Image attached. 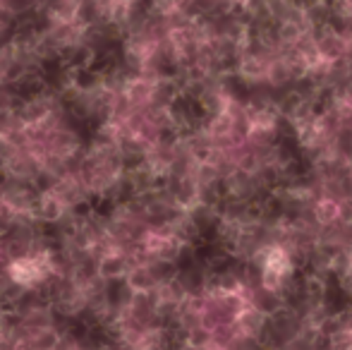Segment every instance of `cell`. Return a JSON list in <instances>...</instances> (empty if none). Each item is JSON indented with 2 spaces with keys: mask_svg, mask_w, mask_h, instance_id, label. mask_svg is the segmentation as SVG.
Returning <instances> with one entry per match:
<instances>
[{
  "mask_svg": "<svg viewBox=\"0 0 352 350\" xmlns=\"http://www.w3.org/2000/svg\"><path fill=\"white\" fill-rule=\"evenodd\" d=\"M290 269V259L283 250H271L269 257H266V264H264V285L266 288H276L280 283V278L287 274Z\"/></svg>",
  "mask_w": 352,
  "mask_h": 350,
  "instance_id": "obj_1",
  "label": "cell"
}]
</instances>
